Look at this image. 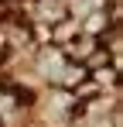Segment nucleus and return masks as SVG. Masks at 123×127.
Segmentation results:
<instances>
[{
	"label": "nucleus",
	"instance_id": "obj_1",
	"mask_svg": "<svg viewBox=\"0 0 123 127\" xmlns=\"http://www.w3.org/2000/svg\"><path fill=\"white\" fill-rule=\"evenodd\" d=\"M34 3H38V7H34V10H38V17H41V21H48V24L62 21V17L68 14V7H65L62 0H34Z\"/></svg>",
	"mask_w": 123,
	"mask_h": 127
}]
</instances>
